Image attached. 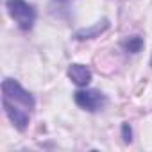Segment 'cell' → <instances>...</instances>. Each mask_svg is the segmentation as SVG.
Returning a JSON list of instances; mask_svg holds the SVG:
<instances>
[{
  "label": "cell",
  "instance_id": "cell-1",
  "mask_svg": "<svg viewBox=\"0 0 152 152\" xmlns=\"http://www.w3.org/2000/svg\"><path fill=\"white\" fill-rule=\"evenodd\" d=\"M2 106L11 120V124L18 131H25L29 127L36 100L34 97L15 79H4L2 83Z\"/></svg>",
  "mask_w": 152,
  "mask_h": 152
},
{
  "label": "cell",
  "instance_id": "cell-2",
  "mask_svg": "<svg viewBox=\"0 0 152 152\" xmlns=\"http://www.w3.org/2000/svg\"><path fill=\"white\" fill-rule=\"evenodd\" d=\"M6 7L22 31H31L36 22V9L25 0H7Z\"/></svg>",
  "mask_w": 152,
  "mask_h": 152
},
{
  "label": "cell",
  "instance_id": "cell-3",
  "mask_svg": "<svg viewBox=\"0 0 152 152\" xmlns=\"http://www.w3.org/2000/svg\"><path fill=\"white\" fill-rule=\"evenodd\" d=\"M73 99L81 109L90 111V113H97L104 109L107 104V97L99 90H79L73 93Z\"/></svg>",
  "mask_w": 152,
  "mask_h": 152
},
{
  "label": "cell",
  "instance_id": "cell-4",
  "mask_svg": "<svg viewBox=\"0 0 152 152\" xmlns=\"http://www.w3.org/2000/svg\"><path fill=\"white\" fill-rule=\"evenodd\" d=\"M68 77L77 86H88L91 83V70L84 64L75 63V64H70V68H68Z\"/></svg>",
  "mask_w": 152,
  "mask_h": 152
},
{
  "label": "cell",
  "instance_id": "cell-5",
  "mask_svg": "<svg viewBox=\"0 0 152 152\" xmlns=\"http://www.w3.org/2000/svg\"><path fill=\"white\" fill-rule=\"evenodd\" d=\"M107 20H102L100 23H97V25H93V27H90V29H83V31H79L77 36L79 39H91V38H95V36H99L100 32H104L106 29H107Z\"/></svg>",
  "mask_w": 152,
  "mask_h": 152
},
{
  "label": "cell",
  "instance_id": "cell-6",
  "mask_svg": "<svg viewBox=\"0 0 152 152\" xmlns=\"http://www.w3.org/2000/svg\"><path fill=\"white\" fill-rule=\"evenodd\" d=\"M122 45H124L125 52L136 54V52H140V50H141V47H143V39H141L140 36H132V38H127Z\"/></svg>",
  "mask_w": 152,
  "mask_h": 152
},
{
  "label": "cell",
  "instance_id": "cell-7",
  "mask_svg": "<svg viewBox=\"0 0 152 152\" xmlns=\"http://www.w3.org/2000/svg\"><path fill=\"white\" fill-rule=\"evenodd\" d=\"M122 134H124V140H125L127 143L132 140V138H131V136H132V131H131L129 124H124V125H122Z\"/></svg>",
  "mask_w": 152,
  "mask_h": 152
},
{
  "label": "cell",
  "instance_id": "cell-8",
  "mask_svg": "<svg viewBox=\"0 0 152 152\" xmlns=\"http://www.w3.org/2000/svg\"><path fill=\"white\" fill-rule=\"evenodd\" d=\"M57 2H66V0H57Z\"/></svg>",
  "mask_w": 152,
  "mask_h": 152
},
{
  "label": "cell",
  "instance_id": "cell-9",
  "mask_svg": "<svg viewBox=\"0 0 152 152\" xmlns=\"http://www.w3.org/2000/svg\"><path fill=\"white\" fill-rule=\"evenodd\" d=\"M150 66H152V57H150Z\"/></svg>",
  "mask_w": 152,
  "mask_h": 152
}]
</instances>
